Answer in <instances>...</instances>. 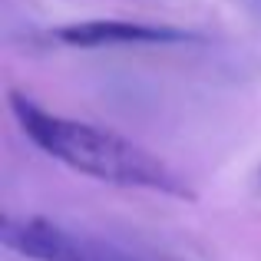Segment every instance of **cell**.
<instances>
[{"instance_id": "6da1fadb", "label": "cell", "mask_w": 261, "mask_h": 261, "mask_svg": "<svg viewBox=\"0 0 261 261\" xmlns=\"http://www.w3.org/2000/svg\"><path fill=\"white\" fill-rule=\"evenodd\" d=\"M10 113L33 146L43 149L50 159L63 162L73 172L89 175L96 182L122 185V189H149L162 192V195L189 198V202L195 198V192L159 155L136 146L133 139H122L119 133L57 116L50 109L37 106L23 93H10Z\"/></svg>"}, {"instance_id": "7a4b0ae2", "label": "cell", "mask_w": 261, "mask_h": 261, "mask_svg": "<svg viewBox=\"0 0 261 261\" xmlns=\"http://www.w3.org/2000/svg\"><path fill=\"white\" fill-rule=\"evenodd\" d=\"M53 40L76 50H99V46H169L198 40L189 30L162 23H142V20H76L53 30Z\"/></svg>"}, {"instance_id": "3957f363", "label": "cell", "mask_w": 261, "mask_h": 261, "mask_svg": "<svg viewBox=\"0 0 261 261\" xmlns=\"http://www.w3.org/2000/svg\"><path fill=\"white\" fill-rule=\"evenodd\" d=\"M66 261H139L133 255H126V251L113 248V245H102V242H93V238H80L73 242V251Z\"/></svg>"}]
</instances>
